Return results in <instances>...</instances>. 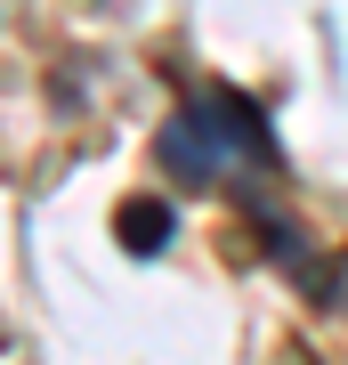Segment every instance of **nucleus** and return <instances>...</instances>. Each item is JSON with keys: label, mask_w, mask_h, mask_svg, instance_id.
<instances>
[{"label": "nucleus", "mask_w": 348, "mask_h": 365, "mask_svg": "<svg viewBox=\"0 0 348 365\" xmlns=\"http://www.w3.org/2000/svg\"><path fill=\"white\" fill-rule=\"evenodd\" d=\"M114 235H122L130 252H162V244H170V203H162V195L122 203V211H114Z\"/></svg>", "instance_id": "2"}, {"label": "nucleus", "mask_w": 348, "mask_h": 365, "mask_svg": "<svg viewBox=\"0 0 348 365\" xmlns=\"http://www.w3.org/2000/svg\"><path fill=\"white\" fill-rule=\"evenodd\" d=\"M162 155L179 163V170H203V179H211V170H227V163H268L275 146H268V122H259L243 98H227V90H219V98L194 106V114L170 122Z\"/></svg>", "instance_id": "1"}]
</instances>
